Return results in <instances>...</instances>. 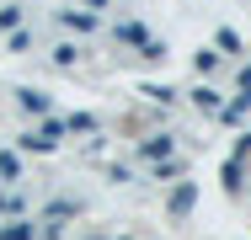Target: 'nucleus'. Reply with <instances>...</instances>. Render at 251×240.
I'll return each instance as SVG.
<instances>
[{"label":"nucleus","mask_w":251,"mask_h":240,"mask_svg":"<svg viewBox=\"0 0 251 240\" xmlns=\"http://www.w3.org/2000/svg\"><path fill=\"white\" fill-rule=\"evenodd\" d=\"M5 240H32V230H27V224H16V230H5Z\"/></svg>","instance_id":"nucleus-1"}]
</instances>
